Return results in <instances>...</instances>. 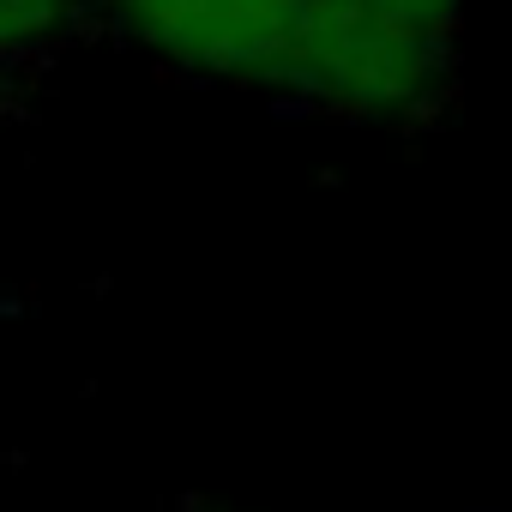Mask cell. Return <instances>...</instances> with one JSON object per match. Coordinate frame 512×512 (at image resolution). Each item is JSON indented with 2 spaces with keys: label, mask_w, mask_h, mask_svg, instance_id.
<instances>
[{
  "label": "cell",
  "mask_w": 512,
  "mask_h": 512,
  "mask_svg": "<svg viewBox=\"0 0 512 512\" xmlns=\"http://www.w3.org/2000/svg\"><path fill=\"white\" fill-rule=\"evenodd\" d=\"M458 85L452 37L410 31L368 0H302L266 91L374 127H434Z\"/></svg>",
  "instance_id": "6da1fadb"
},
{
  "label": "cell",
  "mask_w": 512,
  "mask_h": 512,
  "mask_svg": "<svg viewBox=\"0 0 512 512\" xmlns=\"http://www.w3.org/2000/svg\"><path fill=\"white\" fill-rule=\"evenodd\" d=\"M85 7L121 43L187 79L266 91L302 0H85Z\"/></svg>",
  "instance_id": "7a4b0ae2"
},
{
  "label": "cell",
  "mask_w": 512,
  "mask_h": 512,
  "mask_svg": "<svg viewBox=\"0 0 512 512\" xmlns=\"http://www.w3.org/2000/svg\"><path fill=\"white\" fill-rule=\"evenodd\" d=\"M85 19V0H0V61L43 55Z\"/></svg>",
  "instance_id": "3957f363"
},
{
  "label": "cell",
  "mask_w": 512,
  "mask_h": 512,
  "mask_svg": "<svg viewBox=\"0 0 512 512\" xmlns=\"http://www.w3.org/2000/svg\"><path fill=\"white\" fill-rule=\"evenodd\" d=\"M386 19L410 25V31H428V37H452L458 19H464V0H368Z\"/></svg>",
  "instance_id": "277c9868"
},
{
  "label": "cell",
  "mask_w": 512,
  "mask_h": 512,
  "mask_svg": "<svg viewBox=\"0 0 512 512\" xmlns=\"http://www.w3.org/2000/svg\"><path fill=\"white\" fill-rule=\"evenodd\" d=\"M13 103H19V67H13V61H0V127H7Z\"/></svg>",
  "instance_id": "5b68a950"
}]
</instances>
